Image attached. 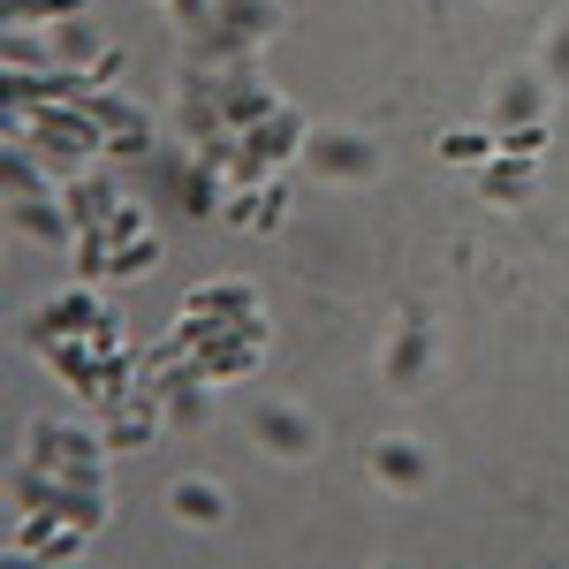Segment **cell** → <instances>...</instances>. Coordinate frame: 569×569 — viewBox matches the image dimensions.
<instances>
[{
    "mask_svg": "<svg viewBox=\"0 0 569 569\" xmlns=\"http://www.w3.org/2000/svg\"><path fill=\"white\" fill-rule=\"evenodd\" d=\"M31 456L39 463H53V471H107V433H91V426H31Z\"/></svg>",
    "mask_w": 569,
    "mask_h": 569,
    "instance_id": "8992f818",
    "label": "cell"
},
{
    "mask_svg": "<svg viewBox=\"0 0 569 569\" xmlns=\"http://www.w3.org/2000/svg\"><path fill=\"white\" fill-rule=\"evenodd\" d=\"M220 213L243 220V228H259V236H273L281 213H289V176H266V182H251V190H228V206H220Z\"/></svg>",
    "mask_w": 569,
    "mask_h": 569,
    "instance_id": "7c38bea8",
    "label": "cell"
},
{
    "mask_svg": "<svg viewBox=\"0 0 569 569\" xmlns=\"http://www.w3.org/2000/svg\"><path fill=\"white\" fill-rule=\"evenodd\" d=\"M84 547L91 525L61 517V509H16V525H8V555H23V562H77Z\"/></svg>",
    "mask_w": 569,
    "mask_h": 569,
    "instance_id": "7a4b0ae2",
    "label": "cell"
},
{
    "mask_svg": "<svg viewBox=\"0 0 569 569\" xmlns=\"http://www.w3.org/2000/svg\"><path fill=\"white\" fill-rule=\"evenodd\" d=\"M46 53H53V69H91V61H99L107 46H99V31H91L84 16H69V23H53Z\"/></svg>",
    "mask_w": 569,
    "mask_h": 569,
    "instance_id": "e0dca14e",
    "label": "cell"
},
{
    "mask_svg": "<svg viewBox=\"0 0 569 569\" xmlns=\"http://www.w3.org/2000/svg\"><path fill=\"white\" fill-rule=\"evenodd\" d=\"M433 327L426 319H395L388 342H380V388L388 395H418L426 380H433Z\"/></svg>",
    "mask_w": 569,
    "mask_h": 569,
    "instance_id": "277c9868",
    "label": "cell"
},
{
    "mask_svg": "<svg viewBox=\"0 0 569 569\" xmlns=\"http://www.w3.org/2000/svg\"><path fill=\"white\" fill-rule=\"evenodd\" d=\"M99 311H107V305L91 297V281H77V289H61V297H46L31 327H39V335H91Z\"/></svg>",
    "mask_w": 569,
    "mask_h": 569,
    "instance_id": "9a60e30c",
    "label": "cell"
},
{
    "mask_svg": "<svg viewBox=\"0 0 569 569\" xmlns=\"http://www.w3.org/2000/svg\"><path fill=\"white\" fill-rule=\"evenodd\" d=\"M372 479L388 486V493H418V486L433 479V448L410 433H380L372 440Z\"/></svg>",
    "mask_w": 569,
    "mask_h": 569,
    "instance_id": "9c48e42d",
    "label": "cell"
},
{
    "mask_svg": "<svg viewBox=\"0 0 569 569\" xmlns=\"http://www.w3.org/2000/svg\"><path fill=\"white\" fill-rule=\"evenodd\" d=\"M547 99H555V77L539 61H517L501 69L493 91H486V130H517V122H547Z\"/></svg>",
    "mask_w": 569,
    "mask_h": 569,
    "instance_id": "3957f363",
    "label": "cell"
},
{
    "mask_svg": "<svg viewBox=\"0 0 569 569\" xmlns=\"http://www.w3.org/2000/svg\"><path fill=\"white\" fill-rule=\"evenodd\" d=\"M539 69L555 77V91H569V8L547 23V39H539Z\"/></svg>",
    "mask_w": 569,
    "mask_h": 569,
    "instance_id": "44dd1931",
    "label": "cell"
},
{
    "mask_svg": "<svg viewBox=\"0 0 569 569\" xmlns=\"http://www.w3.org/2000/svg\"><path fill=\"white\" fill-rule=\"evenodd\" d=\"M137 236H152V220H144L137 198H122V206L107 213V243H137Z\"/></svg>",
    "mask_w": 569,
    "mask_h": 569,
    "instance_id": "603a6c76",
    "label": "cell"
},
{
    "mask_svg": "<svg viewBox=\"0 0 569 569\" xmlns=\"http://www.w3.org/2000/svg\"><path fill=\"white\" fill-rule=\"evenodd\" d=\"M251 440H259L266 456H289V463H305L311 448H319V426H311L297 402H259V410H251Z\"/></svg>",
    "mask_w": 569,
    "mask_h": 569,
    "instance_id": "52a82bcc",
    "label": "cell"
},
{
    "mask_svg": "<svg viewBox=\"0 0 569 569\" xmlns=\"http://www.w3.org/2000/svg\"><path fill=\"white\" fill-rule=\"evenodd\" d=\"M479 176V198L486 206H525L531 182H539V160H509V152H493L486 168H471Z\"/></svg>",
    "mask_w": 569,
    "mask_h": 569,
    "instance_id": "5bb4252c",
    "label": "cell"
},
{
    "mask_svg": "<svg viewBox=\"0 0 569 569\" xmlns=\"http://www.w3.org/2000/svg\"><path fill=\"white\" fill-rule=\"evenodd\" d=\"M8 23H69V16H91V0H0Z\"/></svg>",
    "mask_w": 569,
    "mask_h": 569,
    "instance_id": "d6986e66",
    "label": "cell"
},
{
    "mask_svg": "<svg viewBox=\"0 0 569 569\" xmlns=\"http://www.w3.org/2000/svg\"><path fill=\"white\" fill-rule=\"evenodd\" d=\"M305 160H311V176H327V182H372L380 176V144L365 130H311Z\"/></svg>",
    "mask_w": 569,
    "mask_h": 569,
    "instance_id": "5b68a950",
    "label": "cell"
},
{
    "mask_svg": "<svg viewBox=\"0 0 569 569\" xmlns=\"http://www.w3.org/2000/svg\"><path fill=\"white\" fill-rule=\"evenodd\" d=\"M168 8H176L182 39H198V31H213V8H220V0H168Z\"/></svg>",
    "mask_w": 569,
    "mask_h": 569,
    "instance_id": "cb8c5ba5",
    "label": "cell"
},
{
    "mask_svg": "<svg viewBox=\"0 0 569 569\" xmlns=\"http://www.w3.org/2000/svg\"><path fill=\"white\" fill-rule=\"evenodd\" d=\"M8 228L31 236V243H77V220L61 206V190H39V198H8Z\"/></svg>",
    "mask_w": 569,
    "mask_h": 569,
    "instance_id": "30bf717a",
    "label": "cell"
},
{
    "mask_svg": "<svg viewBox=\"0 0 569 569\" xmlns=\"http://www.w3.org/2000/svg\"><path fill=\"white\" fill-rule=\"evenodd\" d=\"M160 8H168V0H160Z\"/></svg>",
    "mask_w": 569,
    "mask_h": 569,
    "instance_id": "484cf974",
    "label": "cell"
},
{
    "mask_svg": "<svg viewBox=\"0 0 569 569\" xmlns=\"http://www.w3.org/2000/svg\"><path fill=\"white\" fill-rule=\"evenodd\" d=\"M433 152L448 168H486V160H493V130H463V122H456V130L433 137Z\"/></svg>",
    "mask_w": 569,
    "mask_h": 569,
    "instance_id": "ac0fdd59",
    "label": "cell"
},
{
    "mask_svg": "<svg viewBox=\"0 0 569 569\" xmlns=\"http://www.w3.org/2000/svg\"><path fill=\"white\" fill-rule=\"evenodd\" d=\"M182 311H198V319H220V327H228V319H251V311H259V289H251V281H206V289L182 297Z\"/></svg>",
    "mask_w": 569,
    "mask_h": 569,
    "instance_id": "2e32d148",
    "label": "cell"
},
{
    "mask_svg": "<svg viewBox=\"0 0 569 569\" xmlns=\"http://www.w3.org/2000/svg\"><path fill=\"white\" fill-rule=\"evenodd\" d=\"M206 77H213V99H220V122H228V130H259L266 114L281 107V99L251 77V61H243V69H206Z\"/></svg>",
    "mask_w": 569,
    "mask_h": 569,
    "instance_id": "ba28073f",
    "label": "cell"
},
{
    "mask_svg": "<svg viewBox=\"0 0 569 569\" xmlns=\"http://www.w3.org/2000/svg\"><path fill=\"white\" fill-rule=\"evenodd\" d=\"M289 23L281 0H220L213 8V31L190 39V69H243L273 31Z\"/></svg>",
    "mask_w": 569,
    "mask_h": 569,
    "instance_id": "6da1fadb",
    "label": "cell"
},
{
    "mask_svg": "<svg viewBox=\"0 0 569 569\" xmlns=\"http://www.w3.org/2000/svg\"><path fill=\"white\" fill-rule=\"evenodd\" d=\"M168 517H182V525H198V531H213L228 525V486L220 479H168Z\"/></svg>",
    "mask_w": 569,
    "mask_h": 569,
    "instance_id": "8fae6325",
    "label": "cell"
},
{
    "mask_svg": "<svg viewBox=\"0 0 569 569\" xmlns=\"http://www.w3.org/2000/svg\"><path fill=\"white\" fill-rule=\"evenodd\" d=\"M493 152H509V160H539V152H547V122H517V130H493Z\"/></svg>",
    "mask_w": 569,
    "mask_h": 569,
    "instance_id": "7402d4cb",
    "label": "cell"
},
{
    "mask_svg": "<svg viewBox=\"0 0 569 569\" xmlns=\"http://www.w3.org/2000/svg\"><path fill=\"white\" fill-rule=\"evenodd\" d=\"M122 69H130V53H122V46H107V53H99V61L84 69V77H91V84H114Z\"/></svg>",
    "mask_w": 569,
    "mask_h": 569,
    "instance_id": "d4e9b609",
    "label": "cell"
},
{
    "mask_svg": "<svg viewBox=\"0 0 569 569\" xmlns=\"http://www.w3.org/2000/svg\"><path fill=\"white\" fill-rule=\"evenodd\" d=\"M152 259H160V228H152V236H137V243H114L107 281H137V273H152Z\"/></svg>",
    "mask_w": 569,
    "mask_h": 569,
    "instance_id": "ffe728a7",
    "label": "cell"
},
{
    "mask_svg": "<svg viewBox=\"0 0 569 569\" xmlns=\"http://www.w3.org/2000/svg\"><path fill=\"white\" fill-rule=\"evenodd\" d=\"M61 206H69V220H77V228H107V213L122 206V190L107 182V168H84V176L61 182Z\"/></svg>",
    "mask_w": 569,
    "mask_h": 569,
    "instance_id": "4fadbf2b",
    "label": "cell"
}]
</instances>
